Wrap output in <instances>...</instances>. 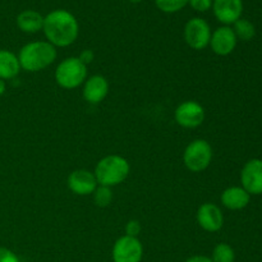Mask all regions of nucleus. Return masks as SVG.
Returning <instances> with one entry per match:
<instances>
[{
  "label": "nucleus",
  "instance_id": "nucleus-8",
  "mask_svg": "<svg viewBox=\"0 0 262 262\" xmlns=\"http://www.w3.org/2000/svg\"><path fill=\"white\" fill-rule=\"evenodd\" d=\"M177 124L183 128L193 129L200 127L205 120V109L200 102L188 100L177 106L174 112Z\"/></svg>",
  "mask_w": 262,
  "mask_h": 262
},
{
  "label": "nucleus",
  "instance_id": "nucleus-13",
  "mask_svg": "<svg viewBox=\"0 0 262 262\" xmlns=\"http://www.w3.org/2000/svg\"><path fill=\"white\" fill-rule=\"evenodd\" d=\"M215 18L224 26L234 25L243 13V0H212Z\"/></svg>",
  "mask_w": 262,
  "mask_h": 262
},
{
  "label": "nucleus",
  "instance_id": "nucleus-20",
  "mask_svg": "<svg viewBox=\"0 0 262 262\" xmlns=\"http://www.w3.org/2000/svg\"><path fill=\"white\" fill-rule=\"evenodd\" d=\"M189 0H155V4L159 10L164 13H177L188 5Z\"/></svg>",
  "mask_w": 262,
  "mask_h": 262
},
{
  "label": "nucleus",
  "instance_id": "nucleus-22",
  "mask_svg": "<svg viewBox=\"0 0 262 262\" xmlns=\"http://www.w3.org/2000/svg\"><path fill=\"white\" fill-rule=\"evenodd\" d=\"M188 5L199 13H205L212 8V0H189Z\"/></svg>",
  "mask_w": 262,
  "mask_h": 262
},
{
  "label": "nucleus",
  "instance_id": "nucleus-3",
  "mask_svg": "<svg viewBox=\"0 0 262 262\" xmlns=\"http://www.w3.org/2000/svg\"><path fill=\"white\" fill-rule=\"evenodd\" d=\"M130 173V165L120 155H107L102 158L95 168V177L99 186L115 187L123 183Z\"/></svg>",
  "mask_w": 262,
  "mask_h": 262
},
{
  "label": "nucleus",
  "instance_id": "nucleus-16",
  "mask_svg": "<svg viewBox=\"0 0 262 262\" xmlns=\"http://www.w3.org/2000/svg\"><path fill=\"white\" fill-rule=\"evenodd\" d=\"M15 23L22 32L37 33L38 31H42L43 15L33 9H26L17 15Z\"/></svg>",
  "mask_w": 262,
  "mask_h": 262
},
{
  "label": "nucleus",
  "instance_id": "nucleus-27",
  "mask_svg": "<svg viewBox=\"0 0 262 262\" xmlns=\"http://www.w3.org/2000/svg\"><path fill=\"white\" fill-rule=\"evenodd\" d=\"M5 90H7V84H5V81L0 79V97L5 94Z\"/></svg>",
  "mask_w": 262,
  "mask_h": 262
},
{
  "label": "nucleus",
  "instance_id": "nucleus-19",
  "mask_svg": "<svg viewBox=\"0 0 262 262\" xmlns=\"http://www.w3.org/2000/svg\"><path fill=\"white\" fill-rule=\"evenodd\" d=\"M210 258L212 262H235V252L228 243H217Z\"/></svg>",
  "mask_w": 262,
  "mask_h": 262
},
{
  "label": "nucleus",
  "instance_id": "nucleus-23",
  "mask_svg": "<svg viewBox=\"0 0 262 262\" xmlns=\"http://www.w3.org/2000/svg\"><path fill=\"white\" fill-rule=\"evenodd\" d=\"M141 233V224L138 220H129L125 225V235L129 237H137Z\"/></svg>",
  "mask_w": 262,
  "mask_h": 262
},
{
  "label": "nucleus",
  "instance_id": "nucleus-4",
  "mask_svg": "<svg viewBox=\"0 0 262 262\" xmlns=\"http://www.w3.org/2000/svg\"><path fill=\"white\" fill-rule=\"evenodd\" d=\"M54 77L59 87L74 90L83 84L87 79V66L79 60L78 56H69L59 63Z\"/></svg>",
  "mask_w": 262,
  "mask_h": 262
},
{
  "label": "nucleus",
  "instance_id": "nucleus-5",
  "mask_svg": "<svg viewBox=\"0 0 262 262\" xmlns=\"http://www.w3.org/2000/svg\"><path fill=\"white\" fill-rule=\"evenodd\" d=\"M212 147L206 140H194L187 145L183 152V163L192 173L206 170L212 161Z\"/></svg>",
  "mask_w": 262,
  "mask_h": 262
},
{
  "label": "nucleus",
  "instance_id": "nucleus-24",
  "mask_svg": "<svg viewBox=\"0 0 262 262\" xmlns=\"http://www.w3.org/2000/svg\"><path fill=\"white\" fill-rule=\"evenodd\" d=\"M0 262H19V258L9 248L0 247Z\"/></svg>",
  "mask_w": 262,
  "mask_h": 262
},
{
  "label": "nucleus",
  "instance_id": "nucleus-28",
  "mask_svg": "<svg viewBox=\"0 0 262 262\" xmlns=\"http://www.w3.org/2000/svg\"><path fill=\"white\" fill-rule=\"evenodd\" d=\"M128 2H130V3H141V2H142V0H128Z\"/></svg>",
  "mask_w": 262,
  "mask_h": 262
},
{
  "label": "nucleus",
  "instance_id": "nucleus-21",
  "mask_svg": "<svg viewBox=\"0 0 262 262\" xmlns=\"http://www.w3.org/2000/svg\"><path fill=\"white\" fill-rule=\"evenodd\" d=\"M92 194H94L95 204L99 207H107L113 201V192L110 187L97 186Z\"/></svg>",
  "mask_w": 262,
  "mask_h": 262
},
{
  "label": "nucleus",
  "instance_id": "nucleus-18",
  "mask_svg": "<svg viewBox=\"0 0 262 262\" xmlns=\"http://www.w3.org/2000/svg\"><path fill=\"white\" fill-rule=\"evenodd\" d=\"M233 31H234L237 40L241 41H251L256 36V27L251 20L239 18L237 22L233 25Z\"/></svg>",
  "mask_w": 262,
  "mask_h": 262
},
{
  "label": "nucleus",
  "instance_id": "nucleus-7",
  "mask_svg": "<svg viewBox=\"0 0 262 262\" xmlns=\"http://www.w3.org/2000/svg\"><path fill=\"white\" fill-rule=\"evenodd\" d=\"M113 262H141L143 246L137 237L123 235L115 241L112 251Z\"/></svg>",
  "mask_w": 262,
  "mask_h": 262
},
{
  "label": "nucleus",
  "instance_id": "nucleus-26",
  "mask_svg": "<svg viewBox=\"0 0 262 262\" xmlns=\"http://www.w3.org/2000/svg\"><path fill=\"white\" fill-rule=\"evenodd\" d=\"M184 262H212V261H211V258L207 257V256L194 255V256H191V257L187 258Z\"/></svg>",
  "mask_w": 262,
  "mask_h": 262
},
{
  "label": "nucleus",
  "instance_id": "nucleus-9",
  "mask_svg": "<svg viewBox=\"0 0 262 262\" xmlns=\"http://www.w3.org/2000/svg\"><path fill=\"white\" fill-rule=\"evenodd\" d=\"M241 183L251 196L262 194V160L251 159L241 171Z\"/></svg>",
  "mask_w": 262,
  "mask_h": 262
},
{
  "label": "nucleus",
  "instance_id": "nucleus-15",
  "mask_svg": "<svg viewBox=\"0 0 262 262\" xmlns=\"http://www.w3.org/2000/svg\"><path fill=\"white\" fill-rule=\"evenodd\" d=\"M220 201L225 209L238 211L248 206L251 201V194L243 187L233 186L223 191Z\"/></svg>",
  "mask_w": 262,
  "mask_h": 262
},
{
  "label": "nucleus",
  "instance_id": "nucleus-17",
  "mask_svg": "<svg viewBox=\"0 0 262 262\" xmlns=\"http://www.w3.org/2000/svg\"><path fill=\"white\" fill-rule=\"evenodd\" d=\"M20 72L18 56L7 49H0V79L8 81L17 77Z\"/></svg>",
  "mask_w": 262,
  "mask_h": 262
},
{
  "label": "nucleus",
  "instance_id": "nucleus-2",
  "mask_svg": "<svg viewBox=\"0 0 262 262\" xmlns=\"http://www.w3.org/2000/svg\"><path fill=\"white\" fill-rule=\"evenodd\" d=\"M56 55V48L48 41H32L22 46L17 56L20 69L35 73L51 66L55 61Z\"/></svg>",
  "mask_w": 262,
  "mask_h": 262
},
{
  "label": "nucleus",
  "instance_id": "nucleus-14",
  "mask_svg": "<svg viewBox=\"0 0 262 262\" xmlns=\"http://www.w3.org/2000/svg\"><path fill=\"white\" fill-rule=\"evenodd\" d=\"M83 99L91 105H97L104 101L109 94V82L101 74H94L87 77L83 83Z\"/></svg>",
  "mask_w": 262,
  "mask_h": 262
},
{
  "label": "nucleus",
  "instance_id": "nucleus-11",
  "mask_svg": "<svg viewBox=\"0 0 262 262\" xmlns=\"http://www.w3.org/2000/svg\"><path fill=\"white\" fill-rule=\"evenodd\" d=\"M196 217L200 228H202L205 232H219L224 225V215L222 209L211 202L202 204L197 210Z\"/></svg>",
  "mask_w": 262,
  "mask_h": 262
},
{
  "label": "nucleus",
  "instance_id": "nucleus-1",
  "mask_svg": "<svg viewBox=\"0 0 262 262\" xmlns=\"http://www.w3.org/2000/svg\"><path fill=\"white\" fill-rule=\"evenodd\" d=\"M42 31L51 45L55 48H67L78 38L79 25L69 10L55 9L43 17Z\"/></svg>",
  "mask_w": 262,
  "mask_h": 262
},
{
  "label": "nucleus",
  "instance_id": "nucleus-12",
  "mask_svg": "<svg viewBox=\"0 0 262 262\" xmlns=\"http://www.w3.org/2000/svg\"><path fill=\"white\" fill-rule=\"evenodd\" d=\"M67 183H68V188L77 196L92 194L99 186L94 171H90L87 169H77L72 171Z\"/></svg>",
  "mask_w": 262,
  "mask_h": 262
},
{
  "label": "nucleus",
  "instance_id": "nucleus-6",
  "mask_svg": "<svg viewBox=\"0 0 262 262\" xmlns=\"http://www.w3.org/2000/svg\"><path fill=\"white\" fill-rule=\"evenodd\" d=\"M211 27L204 18H191L184 26L183 36L187 45L193 50H204L209 46L211 38Z\"/></svg>",
  "mask_w": 262,
  "mask_h": 262
},
{
  "label": "nucleus",
  "instance_id": "nucleus-25",
  "mask_svg": "<svg viewBox=\"0 0 262 262\" xmlns=\"http://www.w3.org/2000/svg\"><path fill=\"white\" fill-rule=\"evenodd\" d=\"M78 58H79V60L82 61V63H84L87 66V64H90V63H92V61H94L95 54H94V51H92V50H89V49H86V50H83L81 54H79Z\"/></svg>",
  "mask_w": 262,
  "mask_h": 262
},
{
  "label": "nucleus",
  "instance_id": "nucleus-10",
  "mask_svg": "<svg viewBox=\"0 0 262 262\" xmlns=\"http://www.w3.org/2000/svg\"><path fill=\"white\" fill-rule=\"evenodd\" d=\"M237 36L230 26H222L217 27L211 33L209 46L216 55L228 56L237 48Z\"/></svg>",
  "mask_w": 262,
  "mask_h": 262
}]
</instances>
